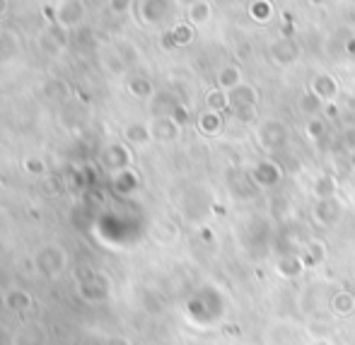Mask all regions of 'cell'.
<instances>
[{
  "label": "cell",
  "instance_id": "cell-1",
  "mask_svg": "<svg viewBox=\"0 0 355 345\" xmlns=\"http://www.w3.org/2000/svg\"><path fill=\"white\" fill-rule=\"evenodd\" d=\"M8 5H10L8 0H0V17H3V15L8 12Z\"/></svg>",
  "mask_w": 355,
  "mask_h": 345
}]
</instances>
